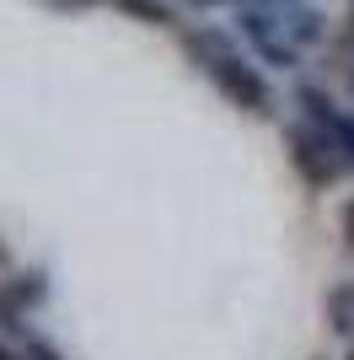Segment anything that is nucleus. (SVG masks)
Wrapping results in <instances>:
<instances>
[{
    "instance_id": "f03ea898",
    "label": "nucleus",
    "mask_w": 354,
    "mask_h": 360,
    "mask_svg": "<svg viewBox=\"0 0 354 360\" xmlns=\"http://www.w3.org/2000/svg\"><path fill=\"white\" fill-rule=\"evenodd\" d=\"M284 146H290L295 172H301L311 188H327V183L349 167V162H343V150H339V140L322 135V129H311V124H295L290 135H284Z\"/></svg>"
},
{
    "instance_id": "7ed1b4c3",
    "label": "nucleus",
    "mask_w": 354,
    "mask_h": 360,
    "mask_svg": "<svg viewBox=\"0 0 354 360\" xmlns=\"http://www.w3.org/2000/svg\"><path fill=\"white\" fill-rule=\"evenodd\" d=\"M242 22V38H247L258 54H263L268 65H280V70H295L301 65V49L290 44V32H284L280 11H263V6H247V11L236 16Z\"/></svg>"
},
{
    "instance_id": "423d86ee",
    "label": "nucleus",
    "mask_w": 354,
    "mask_h": 360,
    "mask_svg": "<svg viewBox=\"0 0 354 360\" xmlns=\"http://www.w3.org/2000/svg\"><path fill=\"white\" fill-rule=\"evenodd\" d=\"M22 360H59V349H54V345H44L38 333H27V345H22Z\"/></svg>"
},
{
    "instance_id": "0eeeda50",
    "label": "nucleus",
    "mask_w": 354,
    "mask_h": 360,
    "mask_svg": "<svg viewBox=\"0 0 354 360\" xmlns=\"http://www.w3.org/2000/svg\"><path fill=\"white\" fill-rule=\"evenodd\" d=\"M333 140H339V150H343V162L354 167V113H343V124H339V135H333Z\"/></svg>"
},
{
    "instance_id": "39448f33",
    "label": "nucleus",
    "mask_w": 354,
    "mask_h": 360,
    "mask_svg": "<svg viewBox=\"0 0 354 360\" xmlns=\"http://www.w3.org/2000/svg\"><path fill=\"white\" fill-rule=\"evenodd\" d=\"M327 323H333V333L354 339V280H343V285L327 290Z\"/></svg>"
},
{
    "instance_id": "20e7f679",
    "label": "nucleus",
    "mask_w": 354,
    "mask_h": 360,
    "mask_svg": "<svg viewBox=\"0 0 354 360\" xmlns=\"http://www.w3.org/2000/svg\"><path fill=\"white\" fill-rule=\"evenodd\" d=\"M295 108L306 113L311 129H322V135H339V124H343V108L327 97L322 86H295Z\"/></svg>"
},
{
    "instance_id": "1a4fd4ad",
    "label": "nucleus",
    "mask_w": 354,
    "mask_h": 360,
    "mask_svg": "<svg viewBox=\"0 0 354 360\" xmlns=\"http://www.w3.org/2000/svg\"><path fill=\"white\" fill-rule=\"evenodd\" d=\"M343 237H349V248H354V199L343 205Z\"/></svg>"
},
{
    "instance_id": "9d476101",
    "label": "nucleus",
    "mask_w": 354,
    "mask_h": 360,
    "mask_svg": "<svg viewBox=\"0 0 354 360\" xmlns=\"http://www.w3.org/2000/svg\"><path fill=\"white\" fill-rule=\"evenodd\" d=\"M0 360H22V355H11V349H6V345H0Z\"/></svg>"
},
{
    "instance_id": "f257e3e1",
    "label": "nucleus",
    "mask_w": 354,
    "mask_h": 360,
    "mask_svg": "<svg viewBox=\"0 0 354 360\" xmlns=\"http://www.w3.org/2000/svg\"><path fill=\"white\" fill-rule=\"evenodd\" d=\"M188 54L204 65V75L221 86V97H231L236 108H252V113H263V108H268V81L258 75V65H252L221 27L188 32Z\"/></svg>"
},
{
    "instance_id": "f8f14e48",
    "label": "nucleus",
    "mask_w": 354,
    "mask_h": 360,
    "mask_svg": "<svg viewBox=\"0 0 354 360\" xmlns=\"http://www.w3.org/2000/svg\"><path fill=\"white\" fill-rule=\"evenodd\" d=\"M0 264H6V248H0Z\"/></svg>"
},
{
    "instance_id": "6e6552de",
    "label": "nucleus",
    "mask_w": 354,
    "mask_h": 360,
    "mask_svg": "<svg viewBox=\"0 0 354 360\" xmlns=\"http://www.w3.org/2000/svg\"><path fill=\"white\" fill-rule=\"evenodd\" d=\"M124 6H129V11H140L145 22H172V16H166L162 6H145V0H124Z\"/></svg>"
},
{
    "instance_id": "9b49d317",
    "label": "nucleus",
    "mask_w": 354,
    "mask_h": 360,
    "mask_svg": "<svg viewBox=\"0 0 354 360\" xmlns=\"http://www.w3.org/2000/svg\"><path fill=\"white\" fill-rule=\"evenodd\" d=\"M193 6H225V0H193Z\"/></svg>"
}]
</instances>
